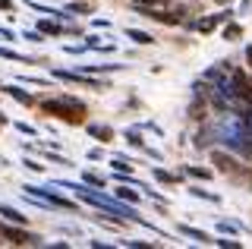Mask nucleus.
<instances>
[{
	"mask_svg": "<svg viewBox=\"0 0 252 249\" xmlns=\"http://www.w3.org/2000/svg\"><path fill=\"white\" fill-rule=\"evenodd\" d=\"M3 237L10 240V243H16V246H22V243H38V237H32V233H26V230H16V227H3Z\"/></svg>",
	"mask_w": 252,
	"mask_h": 249,
	"instance_id": "obj_3",
	"label": "nucleus"
},
{
	"mask_svg": "<svg viewBox=\"0 0 252 249\" xmlns=\"http://www.w3.org/2000/svg\"><path fill=\"white\" fill-rule=\"evenodd\" d=\"M69 10H73V13H92V6L89 3H73Z\"/></svg>",
	"mask_w": 252,
	"mask_h": 249,
	"instance_id": "obj_16",
	"label": "nucleus"
},
{
	"mask_svg": "<svg viewBox=\"0 0 252 249\" xmlns=\"http://www.w3.org/2000/svg\"><path fill=\"white\" fill-rule=\"evenodd\" d=\"M246 57H249V63H252V44H249V48H246Z\"/></svg>",
	"mask_w": 252,
	"mask_h": 249,
	"instance_id": "obj_18",
	"label": "nucleus"
},
{
	"mask_svg": "<svg viewBox=\"0 0 252 249\" xmlns=\"http://www.w3.org/2000/svg\"><path fill=\"white\" fill-rule=\"evenodd\" d=\"M0 92H6V95H13L19 104H32V95L29 92H22V89H16V85H0Z\"/></svg>",
	"mask_w": 252,
	"mask_h": 249,
	"instance_id": "obj_4",
	"label": "nucleus"
},
{
	"mask_svg": "<svg viewBox=\"0 0 252 249\" xmlns=\"http://www.w3.org/2000/svg\"><path fill=\"white\" fill-rule=\"evenodd\" d=\"M218 3H230V0H218Z\"/></svg>",
	"mask_w": 252,
	"mask_h": 249,
	"instance_id": "obj_20",
	"label": "nucleus"
},
{
	"mask_svg": "<svg viewBox=\"0 0 252 249\" xmlns=\"http://www.w3.org/2000/svg\"><path fill=\"white\" fill-rule=\"evenodd\" d=\"M38 29H41L44 35H63V29H60V26H54V22H47V19H44V22H41Z\"/></svg>",
	"mask_w": 252,
	"mask_h": 249,
	"instance_id": "obj_11",
	"label": "nucleus"
},
{
	"mask_svg": "<svg viewBox=\"0 0 252 249\" xmlns=\"http://www.w3.org/2000/svg\"><path fill=\"white\" fill-rule=\"evenodd\" d=\"M44 111L47 114H54V117H60L63 123H85V104L82 101H76L73 95H60V98H51V101H44Z\"/></svg>",
	"mask_w": 252,
	"mask_h": 249,
	"instance_id": "obj_1",
	"label": "nucleus"
},
{
	"mask_svg": "<svg viewBox=\"0 0 252 249\" xmlns=\"http://www.w3.org/2000/svg\"><path fill=\"white\" fill-rule=\"evenodd\" d=\"M10 6H13L10 0H0V10H10Z\"/></svg>",
	"mask_w": 252,
	"mask_h": 249,
	"instance_id": "obj_17",
	"label": "nucleus"
},
{
	"mask_svg": "<svg viewBox=\"0 0 252 249\" xmlns=\"http://www.w3.org/2000/svg\"><path fill=\"white\" fill-rule=\"evenodd\" d=\"M85 180L94 183V186H104V177H101V174H85Z\"/></svg>",
	"mask_w": 252,
	"mask_h": 249,
	"instance_id": "obj_14",
	"label": "nucleus"
},
{
	"mask_svg": "<svg viewBox=\"0 0 252 249\" xmlns=\"http://www.w3.org/2000/svg\"><path fill=\"white\" fill-rule=\"evenodd\" d=\"M126 38H132V41H139V44H152L155 41L148 32H136V29H126Z\"/></svg>",
	"mask_w": 252,
	"mask_h": 249,
	"instance_id": "obj_7",
	"label": "nucleus"
},
{
	"mask_svg": "<svg viewBox=\"0 0 252 249\" xmlns=\"http://www.w3.org/2000/svg\"><path fill=\"white\" fill-rule=\"evenodd\" d=\"M0 215L6 218V221H13V224H26V215H19L16 208H10V205H0Z\"/></svg>",
	"mask_w": 252,
	"mask_h": 249,
	"instance_id": "obj_5",
	"label": "nucleus"
},
{
	"mask_svg": "<svg viewBox=\"0 0 252 249\" xmlns=\"http://www.w3.org/2000/svg\"><path fill=\"white\" fill-rule=\"evenodd\" d=\"M117 199H123V202H139V196L132 189H117Z\"/></svg>",
	"mask_w": 252,
	"mask_h": 249,
	"instance_id": "obj_12",
	"label": "nucleus"
},
{
	"mask_svg": "<svg viewBox=\"0 0 252 249\" xmlns=\"http://www.w3.org/2000/svg\"><path fill=\"white\" fill-rule=\"evenodd\" d=\"M211 164H215L220 174H240V161L233 158V155H224V152H211Z\"/></svg>",
	"mask_w": 252,
	"mask_h": 249,
	"instance_id": "obj_2",
	"label": "nucleus"
},
{
	"mask_svg": "<svg viewBox=\"0 0 252 249\" xmlns=\"http://www.w3.org/2000/svg\"><path fill=\"white\" fill-rule=\"evenodd\" d=\"M189 174H195V177H202V180H208V177H211V170H199V167H189Z\"/></svg>",
	"mask_w": 252,
	"mask_h": 249,
	"instance_id": "obj_15",
	"label": "nucleus"
},
{
	"mask_svg": "<svg viewBox=\"0 0 252 249\" xmlns=\"http://www.w3.org/2000/svg\"><path fill=\"white\" fill-rule=\"evenodd\" d=\"M155 177H158L161 183H167V186H173V183H177V177H173V174H167V170H161V167H155Z\"/></svg>",
	"mask_w": 252,
	"mask_h": 249,
	"instance_id": "obj_10",
	"label": "nucleus"
},
{
	"mask_svg": "<svg viewBox=\"0 0 252 249\" xmlns=\"http://www.w3.org/2000/svg\"><path fill=\"white\" fill-rule=\"evenodd\" d=\"M180 233H186V237H195V240H202V243H211L208 233H202V230H195V227H180Z\"/></svg>",
	"mask_w": 252,
	"mask_h": 249,
	"instance_id": "obj_8",
	"label": "nucleus"
},
{
	"mask_svg": "<svg viewBox=\"0 0 252 249\" xmlns=\"http://www.w3.org/2000/svg\"><path fill=\"white\" fill-rule=\"evenodd\" d=\"M114 167H117V170H126V174L132 170V164H129V161H123V158H114Z\"/></svg>",
	"mask_w": 252,
	"mask_h": 249,
	"instance_id": "obj_13",
	"label": "nucleus"
},
{
	"mask_svg": "<svg viewBox=\"0 0 252 249\" xmlns=\"http://www.w3.org/2000/svg\"><path fill=\"white\" fill-rule=\"evenodd\" d=\"M240 35H243V29L236 26V22H230V26L224 29V38H227V41H236V38H240Z\"/></svg>",
	"mask_w": 252,
	"mask_h": 249,
	"instance_id": "obj_9",
	"label": "nucleus"
},
{
	"mask_svg": "<svg viewBox=\"0 0 252 249\" xmlns=\"http://www.w3.org/2000/svg\"><path fill=\"white\" fill-rule=\"evenodd\" d=\"M3 123H6V117H3V114H0V126H3Z\"/></svg>",
	"mask_w": 252,
	"mask_h": 249,
	"instance_id": "obj_19",
	"label": "nucleus"
},
{
	"mask_svg": "<svg viewBox=\"0 0 252 249\" xmlns=\"http://www.w3.org/2000/svg\"><path fill=\"white\" fill-rule=\"evenodd\" d=\"M89 133L94 139H101V142H110V139H114V129L110 126H89Z\"/></svg>",
	"mask_w": 252,
	"mask_h": 249,
	"instance_id": "obj_6",
	"label": "nucleus"
}]
</instances>
